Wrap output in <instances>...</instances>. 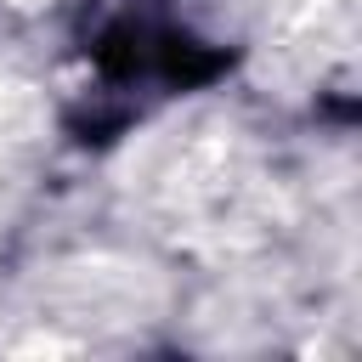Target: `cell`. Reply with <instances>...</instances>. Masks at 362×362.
Listing matches in <instances>:
<instances>
[{
	"instance_id": "1",
	"label": "cell",
	"mask_w": 362,
	"mask_h": 362,
	"mask_svg": "<svg viewBox=\"0 0 362 362\" xmlns=\"http://www.w3.org/2000/svg\"><path fill=\"white\" fill-rule=\"evenodd\" d=\"M85 62L96 79V113L79 124L85 141H107L153 102L204 90L232 74L238 51L192 34L170 0H113L85 34Z\"/></svg>"
}]
</instances>
